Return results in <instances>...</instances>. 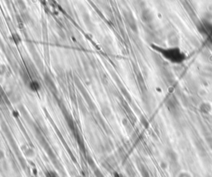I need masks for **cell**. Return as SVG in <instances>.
<instances>
[{
	"label": "cell",
	"instance_id": "cell-1",
	"mask_svg": "<svg viewBox=\"0 0 212 177\" xmlns=\"http://www.w3.org/2000/svg\"><path fill=\"white\" fill-rule=\"evenodd\" d=\"M157 51L160 52V54L168 61L175 64L181 63L186 59V55L178 48H168V49L158 48Z\"/></svg>",
	"mask_w": 212,
	"mask_h": 177
},
{
	"label": "cell",
	"instance_id": "cell-2",
	"mask_svg": "<svg viewBox=\"0 0 212 177\" xmlns=\"http://www.w3.org/2000/svg\"><path fill=\"white\" fill-rule=\"evenodd\" d=\"M202 32L206 38L212 43V24L211 23H204L202 25Z\"/></svg>",
	"mask_w": 212,
	"mask_h": 177
}]
</instances>
